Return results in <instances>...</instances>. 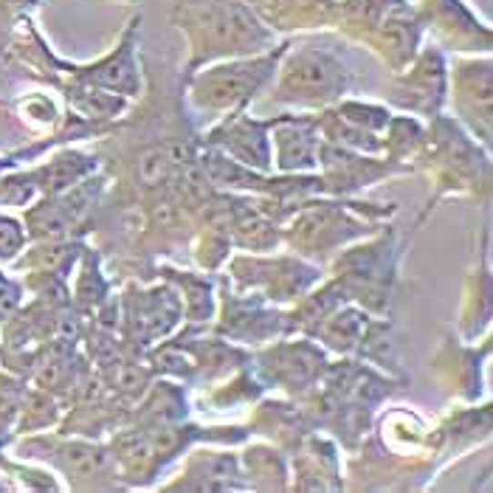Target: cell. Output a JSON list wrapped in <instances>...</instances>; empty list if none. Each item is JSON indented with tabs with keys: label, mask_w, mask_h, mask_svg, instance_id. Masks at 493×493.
<instances>
[{
	"label": "cell",
	"mask_w": 493,
	"mask_h": 493,
	"mask_svg": "<svg viewBox=\"0 0 493 493\" xmlns=\"http://www.w3.org/2000/svg\"><path fill=\"white\" fill-rule=\"evenodd\" d=\"M271 71H274L271 56L251 63H235L228 68H215L212 74H203L195 82V99L203 107H228L246 99L251 91H257Z\"/></svg>",
	"instance_id": "6da1fadb"
},
{
	"label": "cell",
	"mask_w": 493,
	"mask_h": 493,
	"mask_svg": "<svg viewBox=\"0 0 493 493\" xmlns=\"http://www.w3.org/2000/svg\"><path fill=\"white\" fill-rule=\"evenodd\" d=\"M279 161L282 166H310L313 164V133L307 127L297 133H282L279 136Z\"/></svg>",
	"instance_id": "277c9868"
},
{
	"label": "cell",
	"mask_w": 493,
	"mask_h": 493,
	"mask_svg": "<svg viewBox=\"0 0 493 493\" xmlns=\"http://www.w3.org/2000/svg\"><path fill=\"white\" fill-rule=\"evenodd\" d=\"M23 243V231L15 220L0 217V257H12Z\"/></svg>",
	"instance_id": "8992f818"
},
{
	"label": "cell",
	"mask_w": 493,
	"mask_h": 493,
	"mask_svg": "<svg viewBox=\"0 0 493 493\" xmlns=\"http://www.w3.org/2000/svg\"><path fill=\"white\" fill-rule=\"evenodd\" d=\"M344 88V68L325 54H302L285 74V91H297L299 96H333Z\"/></svg>",
	"instance_id": "7a4b0ae2"
},
{
	"label": "cell",
	"mask_w": 493,
	"mask_h": 493,
	"mask_svg": "<svg viewBox=\"0 0 493 493\" xmlns=\"http://www.w3.org/2000/svg\"><path fill=\"white\" fill-rule=\"evenodd\" d=\"M82 172H85V166H82L76 158H63V161H56L54 166H48V169L43 172V178L48 181V184H45L48 189H63V186H68L71 181H76Z\"/></svg>",
	"instance_id": "5b68a950"
},
{
	"label": "cell",
	"mask_w": 493,
	"mask_h": 493,
	"mask_svg": "<svg viewBox=\"0 0 493 493\" xmlns=\"http://www.w3.org/2000/svg\"><path fill=\"white\" fill-rule=\"evenodd\" d=\"M17 305V291L6 282V279H0V313H6Z\"/></svg>",
	"instance_id": "52a82bcc"
},
{
	"label": "cell",
	"mask_w": 493,
	"mask_h": 493,
	"mask_svg": "<svg viewBox=\"0 0 493 493\" xmlns=\"http://www.w3.org/2000/svg\"><path fill=\"white\" fill-rule=\"evenodd\" d=\"M184 158H186V150L181 144H156V147L141 153L136 176L144 186H158L172 176V169L184 164Z\"/></svg>",
	"instance_id": "3957f363"
}]
</instances>
